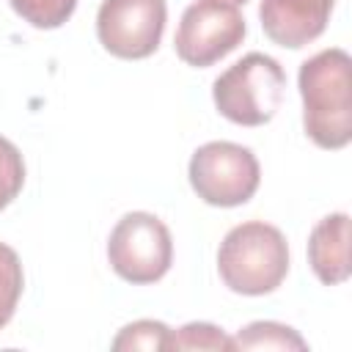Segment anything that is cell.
<instances>
[{"mask_svg": "<svg viewBox=\"0 0 352 352\" xmlns=\"http://www.w3.org/2000/svg\"><path fill=\"white\" fill-rule=\"evenodd\" d=\"M283 88V66L264 52H248L214 80L212 99L223 118L239 126H261L278 113Z\"/></svg>", "mask_w": 352, "mask_h": 352, "instance_id": "cell-3", "label": "cell"}, {"mask_svg": "<svg viewBox=\"0 0 352 352\" xmlns=\"http://www.w3.org/2000/svg\"><path fill=\"white\" fill-rule=\"evenodd\" d=\"M165 19V0H102L96 33L110 55L140 60L160 47Z\"/></svg>", "mask_w": 352, "mask_h": 352, "instance_id": "cell-7", "label": "cell"}, {"mask_svg": "<svg viewBox=\"0 0 352 352\" xmlns=\"http://www.w3.org/2000/svg\"><path fill=\"white\" fill-rule=\"evenodd\" d=\"M22 261L14 248L0 242V327H6L16 311L19 294H22Z\"/></svg>", "mask_w": 352, "mask_h": 352, "instance_id": "cell-11", "label": "cell"}, {"mask_svg": "<svg viewBox=\"0 0 352 352\" xmlns=\"http://www.w3.org/2000/svg\"><path fill=\"white\" fill-rule=\"evenodd\" d=\"M333 6L336 0H261L258 16L275 44L300 50L324 33Z\"/></svg>", "mask_w": 352, "mask_h": 352, "instance_id": "cell-8", "label": "cell"}, {"mask_svg": "<svg viewBox=\"0 0 352 352\" xmlns=\"http://www.w3.org/2000/svg\"><path fill=\"white\" fill-rule=\"evenodd\" d=\"M217 3H228V6H245L248 0H217Z\"/></svg>", "mask_w": 352, "mask_h": 352, "instance_id": "cell-16", "label": "cell"}, {"mask_svg": "<svg viewBox=\"0 0 352 352\" xmlns=\"http://www.w3.org/2000/svg\"><path fill=\"white\" fill-rule=\"evenodd\" d=\"M217 272L236 294H270L289 272L286 236L261 220L234 226L217 250Z\"/></svg>", "mask_w": 352, "mask_h": 352, "instance_id": "cell-2", "label": "cell"}, {"mask_svg": "<svg viewBox=\"0 0 352 352\" xmlns=\"http://www.w3.org/2000/svg\"><path fill=\"white\" fill-rule=\"evenodd\" d=\"M168 349H234V344L220 327L209 322H190L176 333L170 330Z\"/></svg>", "mask_w": 352, "mask_h": 352, "instance_id": "cell-13", "label": "cell"}, {"mask_svg": "<svg viewBox=\"0 0 352 352\" xmlns=\"http://www.w3.org/2000/svg\"><path fill=\"white\" fill-rule=\"evenodd\" d=\"M245 19L236 6L217 3V0H198L192 3L176 28L173 47L176 55L187 66L206 69L234 52L245 38Z\"/></svg>", "mask_w": 352, "mask_h": 352, "instance_id": "cell-6", "label": "cell"}, {"mask_svg": "<svg viewBox=\"0 0 352 352\" xmlns=\"http://www.w3.org/2000/svg\"><path fill=\"white\" fill-rule=\"evenodd\" d=\"M25 182V162L19 148L0 135V212L19 195Z\"/></svg>", "mask_w": 352, "mask_h": 352, "instance_id": "cell-15", "label": "cell"}, {"mask_svg": "<svg viewBox=\"0 0 352 352\" xmlns=\"http://www.w3.org/2000/svg\"><path fill=\"white\" fill-rule=\"evenodd\" d=\"M352 60L330 47L300 66L302 126L319 148H344L352 140Z\"/></svg>", "mask_w": 352, "mask_h": 352, "instance_id": "cell-1", "label": "cell"}, {"mask_svg": "<svg viewBox=\"0 0 352 352\" xmlns=\"http://www.w3.org/2000/svg\"><path fill=\"white\" fill-rule=\"evenodd\" d=\"M11 8L38 30L60 28L77 8V0H8Z\"/></svg>", "mask_w": 352, "mask_h": 352, "instance_id": "cell-12", "label": "cell"}, {"mask_svg": "<svg viewBox=\"0 0 352 352\" xmlns=\"http://www.w3.org/2000/svg\"><path fill=\"white\" fill-rule=\"evenodd\" d=\"M168 338H170V330L168 324L162 322H154V319H140V322H132L126 324L116 341H113V349H168Z\"/></svg>", "mask_w": 352, "mask_h": 352, "instance_id": "cell-14", "label": "cell"}, {"mask_svg": "<svg viewBox=\"0 0 352 352\" xmlns=\"http://www.w3.org/2000/svg\"><path fill=\"white\" fill-rule=\"evenodd\" d=\"M308 264L327 286L349 278V217L344 212L327 214L314 226L308 236Z\"/></svg>", "mask_w": 352, "mask_h": 352, "instance_id": "cell-9", "label": "cell"}, {"mask_svg": "<svg viewBox=\"0 0 352 352\" xmlns=\"http://www.w3.org/2000/svg\"><path fill=\"white\" fill-rule=\"evenodd\" d=\"M234 349H305V338L278 322H253L231 338Z\"/></svg>", "mask_w": 352, "mask_h": 352, "instance_id": "cell-10", "label": "cell"}, {"mask_svg": "<svg viewBox=\"0 0 352 352\" xmlns=\"http://www.w3.org/2000/svg\"><path fill=\"white\" fill-rule=\"evenodd\" d=\"M261 170L250 148L228 140H212L195 148L190 160V184L212 206H239L258 190Z\"/></svg>", "mask_w": 352, "mask_h": 352, "instance_id": "cell-4", "label": "cell"}, {"mask_svg": "<svg viewBox=\"0 0 352 352\" xmlns=\"http://www.w3.org/2000/svg\"><path fill=\"white\" fill-rule=\"evenodd\" d=\"M107 258L118 278L129 283L160 280L173 261V239L168 226L148 212L124 214L107 239Z\"/></svg>", "mask_w": 352, "mask_h": 352, "instance_id": "cell-5", "label": "cell"}]
</instances>
